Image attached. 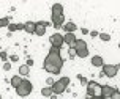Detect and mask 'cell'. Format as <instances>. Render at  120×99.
<instances>
[{
	"label": "cell",
	"mask_w": 120,
	"mask_h": 99,
	"mask_svg": "<svg viewBox=\"0 0 120 99\" xmlns=\"http://www.w3.org/2000/svg\"><path fill=\"white\" fill-rule=\"evenodd\" d=\"M24 30L27 32V33H35V22H32V21L25 22L24 24Z\"/></svg>",
	"instance_id": "cell-14"
},
{
	"label": "cell",
	"mask_w": 120,
	"mask_h": 99,
	"mask_svg": "<svg viewBox=\"0 0 120 99\" xmlns=\"http://www.w3.org/2000/svg\"><path fill=\"white\" fill-rule=\"evenodd\" d=\"M103 64H104V60H103L101 55H93V57H92V66L101 68Z\"/></svg>",
	"instance_id": "cell-11"
},
{
	"label": "cell",
	"mask_w": 120,
	"mask_h": 99,
	"mask_svg": "<svg viewBox=\"0 0 120 99\" xmlns=\"http://www.w3.org/2000/svg\"><path fill=\"white\" fill-rule=\"evenodd\" d=\"M0 99H2V98H0Z\"/></svg>",
	"instance_id": "cell-36"
},
{
	"label": "cell",
	"mask_w": 120,
	"mask_h": 99,
	"mask_svg": "<svg viewBox=\"0 0 120 99\" xmlns=\"http://www.w3.org/2000/svg\"><path fill=\"white\" fill-rule=\"evenodd\" d=\"M46 33V27L41 22H35V35L36 36H43Z\"/></svg>",
	"instance_id": "cell-12"
},
{
	"label": "cell",
	"mask_w": 120,
	"mask_h": 99,
	"mask_svg": "<svg viewBox=\"0 0 120 99\" xmlns=\"http://www.w3.org/2000/svg\"><path fill=\"white\" fill-rule=\"evenodd\" d=\"M60 80L63 82V83H65L66 87H68V85H70V79H68V77H62V79H60Z\"/></svg>",
	"instance_id": "cell-26"
},
{
	"label": "cell",
	"mask_w": 120,
	"mask_h": 99,
	"mask_svg": "<svg viewBox=\"0 0 120 99\" xmlns=\"http://www.w3.org/2000/svg\"><path fill=\"white\" fill-rule=\"evenodd\" d=\"M62 66H63V58L60 55V47H51V50L46 55L44 63H43L44 71L49 74H59L62 71Z\"/></svg>",
	"instance_id": "cell-1"
},
{
	"label": "cell",
	"mask_w": 120,
	"mask_h": 99,
	"mask_svg": "<svg viewBox=\"0 0 120 99\" xmlns=\"http://www.w3.org/2000/svg\"><path fill=\"white\" fill-rule=\"evenodd\" d=\"M51 88H52V93H54V94H62V93H65V91H66V85L62 80L54 82V85H52Z\"/></svg>",
	"instance_id": "cell-7"
},
{
	"label": "cell",
	"mask_w": 120,
	"mask_h": 99,
	"mask_svg": "<svg viewBox=\"0 0 120 99\" xmlns=\"http://www.w3.org/2000/svg\"><path fill=\"white\" fill-rule=\"evenodd\" d=\"M41 94L44 96V98H51L54 93H52V88H51V87H44V88L41 90Z\"/></svg>",
	"instance_id": "cell-17"
},
{
	"label": "cell",
	"mask_w": 120,
	"mask_h": 99,
	"mask_svg": "<svg viewBox=\"0 0 120 99\" xmlns=\"http://www.w3.org/2000/svg\"><path fill=\"white\" fill-rule=\"evenodd\" d=\"M29 72H30V68L27 66V64H21V66H19V76L21 77L29 76Z\"/></svg>",
	"instance_id": "cell-15"
},
{
	"label": "cell",
	"mask_w": 120,
	"mask_h": 99,
	"mask_svg": "<svg viewBox=\"0 0 120 99\" xmlns=\"http://www.w3.org/2000/svg\"><path fill=\"white\" fill-rule=\"evenodd\" d=\"M68 55H70V58H74L76 57V49H74V46H71L68 49Z\"/></svg>",
	"instance_id": "cell-19"
},
{
	"label": "cell",
	"mask_w": 120,
	"mask_h": 99,
	"mask_svg": "<svg viewBox=\"0 0 120 99\" xmlns=\"http://www.w3.org/2000/svg\"><path fill=\"white\" fill-rule=\"evenodd\" d=\"M100 38H101V41H111V35L109 33H100Z\"/></svg>",
	"instance_id": "cell-20"
},
{
	"label": "cell",
	"mask_w": 120,
	"mask_h": 99,
	"mask_svg": "<svg viewBox=\"0 0 120 99\" xmlns=\"http://www.w3.org/2000/svg\"><path fill=\"white\" fill-rule=\"evenodd\" d=\"M76 36H74V33H66L65 36H63V44H66V46H74V42H76Z\"/></svg>",
	"instance_id": "cell-8"
},
{
	"label": "cell",
	"mask_w": 120,
	"mask_h": 99,
	"mask_svg": "<svg viewBox=\"0 0 120 99\" xmlns=\"http://www.w3.org/2000/svg\"><path fill=\"white\" fill-rule=\"evenodd\" d=\"M16 27H18V24H10V25H8V30H10V33H11V32H16Z\"/></svg>",
	"instance_id": "cell-21"
},
{
	"label": "cell",
	"mask_w": 120,
	"mask_h": 99,
	"mask_svg": "<svg viewBox=\"0 0 120 99\" xmlns=\"http://www.w3.org/2000/svg\"><path fill=\"white\" fill-rule=\"evenodd\" d=\"M103 72L101 76H106V77H114L117 72H119V64H103Z\"/></svg>",
	"instance_id": "cell-5"
},
{
	"label": "cell",
	"mask_w": 120,
	"mask_h": 99,
	"mask_svg": "<svg viewBox=\"0 0 120 99\" xmlns=\"http://www.w3.org/2000/svg\"><path fill=\"white\" fill-rule=\"evenodd\" d=\"M74 49H76V57H79V58H87V57H89L87 42H85L84 39H76V42H74Z\"/></svg>",
	"instance_id": "cell-3"
},
{
	"label": "cell",
	"mask_w": 120,
	"mask_h": 99,
	"mask_svg": "<svg viewBox=\"0 0 120 99\" xmlns=\"http://www.w3.org/2000/svg\"><path fill=\"white\" fill-rule=\"evenodd\" d=\"M46 83H48L49 87H52V85H54V79H52V77H48V79H46Z\"/></svg>",
	"instance_id": "cell-24"
},
{
	"label": "cell",
	"mask_w": 120,
	"mask_h": 99,
	"mask_svg": "<svg viewBox=\"0 0 120 99\" xmlns=\"http://www.w3.org/2000/svg\"><path fill=\"white\" fill-rule=\"evenodd\" d=\"M10 60H11V61H18V55H11V57H10Z\"/></svg>",
	"instance_id": "cell-29"
},
{
	"label": "cell",
	"mask_w": 120,
	"mask_h": 99,
	"mask_svg": "<svg viewBox=\"0 0 120 99\" xmlns=\"http://www.w3.org/2000/svg\"><path fill=\"white\" fill-rule=\"evenodd\" d=\"M63 30H65L66 33H74L78 30V25L74 22H66V24H63Z\"/></svg>",
	"instance_id": "cell-13"
},
{
	"label": "cell",
	"mask_w": 120,
	"mask_h": 99,
	"mask_svg": "<svg viewBox=\"0 0 120 99\" xmlns=\"http://www.w3.org/2000/svg\"><path fill=\"white\" fill-rule=\"evenodd\" d=\"M3 69L10 71V69H11V63H10V61H5V63H3Z\"/></svg>",
	"instance_id": "cell-23"
},
{
	"label": "cell",
	"mask_w": 120,
	"mask_h": 99,
	"mask_svg": "<svg viewBox=\"0 0 120 99\" xmlns=\"http://www.w3.org/2000/svg\"><path fill=\"white\" fill-rule=\"evenodd\" d=\"M16 30H24V24H18V27H16Z\"/></svg>",
	"instance_id": "cell-31"
},
{
	"label": "cell",
	"mask_w": 120,
	"mask_h": 99,
	"mask_svg": "<svg viewBox=\"0 0 120 99\" xmlns=\"http://www.w3.org/2000/svg\"><path fill=\"white\" fill-rule=\"evenodd\" d=\"M10 25V18H2L0 19V28L2 27H8Z\"/></svg>",
	"instance_id": "cell-18"
},
{
	"label": "cell",
	"mask_w": 120,
	"mask_h": 99,
	"mask_svg": "<svg viewBox=\"0 0 120 99\" xmlns=\"http://www.w3.org/2000/svg\"><path fill=\"white\" fill-rule=\"evenodd\" d=\"M119 49H120V44H119Z\"/></svg>",
	"instance_id": "cell-34"
},
{
	"label": "cell",
	"mask_w": 120,
	"mask_h": 99,
	"mask_svg": "<svg viewBox=\"0 0 120 99\" xmlns=\"http://www.w3.org/2000/svg\"><path fill=\"white\" fill-rule=\"evenodd\" d=\"M101 87L96 82H89L87 83V98H95V96H101Z\"/></svg>",
	"instance_id": "cell-4"
},
{
	"label": "cell",
	"mask_w": 120,
	"mask_h": 99,
	"mask_svg": "<svg viewBox=\"0 0 120 99\" xmlns=\"http://www.w3.org/2000/svg\"><path fill=\"white\" fill-rule=\"evenodd\" d=\"M101 99H112L111 96H106V98H101Z\"/></svg>",
	"instance_id": "cell-33"
},
{
	"label": "cell",
	"mask_w": 120,
	"mask_h": 99,
	"mask_svg": "<svg viewBox=\"0 0 120 99\" xmlns=\"http://www.w3.org/2000/svg\"><path fill=\"white\" fill-rule=\"evenodd\" d=\"M25 64H27V66H29V68H30V66L33 64V60H32V58H29V60H27V63H25Z\"/></svg>",
	"instance_id": "cell-30"
},
{
	"label": "cell",
	"mask_w": 120,
	"mask_h": 99,
	"mask_svg": "<svg viewBox=\"0 0 120 99\" xmlns=\"http://www.w3.org/2000/svg\"><path fill=\"white\" fill-rule=\"evenodd\" d=\"M57 16H63V6L60 3H54L52 6V18H57Z\"/></svg>",
	"instance_id": "cell-10"
},
{
	"label": "cell",
	"mask_w": 120,
	"mask_h": 99,
	"mask_svg": "<svg viewBox=\"0 0 120 99\" xmlns=\"http://www.w3.org/2000/svg\"><path fill=\"white\" fill-rule=\"evenodd\" d=\"M98 35H100V33H98L96 30H92V32H90V36H92V38H95V36H98Z\"/></svg>",
	"instance_id": "cell-27"
},
{
	"label": "cell",
	"mask_w": 120,
	"mask_h": 99,
	"mask_svg": "<svg viewBox=\"0 0 120 99\" xmlns=\"http://www.w3.org/2000/svg\"><path fill=\"white\" fill-rule=\"evenodd\" d=\"M49 42L52 44V47H62L63 46V36L60 33H54L52 36H49Z\"/></svg>",
	"instance_id": "cell-6"
},
{
	"label": "cell",
	"mask_w": 120,
	"mask_h": 99,
	"mask_svg": "<svg viewBox=\"0 0 120 99\" xmlns=\"http://www.w3.org/2000/svg\"><path fill=\"white\" fill-rule=\"evenodd\" d=\"M14 90H16L18 96H21V98H25V96H29V94L32 93L33 85H32V82H30V80H24V79H22L21 85H19L18 88H14Z\"/></svg>",
	"instance_id": "cell-2"
},
{
	"label": "cell",
	"mask_w": 120,
	"mask_h": 99,
	"mask_svg": "<svg viewBox=\"0 0 120 99\" xmlns=\"http://www.w3.org/2000/svg\"><path fill=\"white\" fill-rule=\"evenodd\" d=\"M21 82H22V77H21V76H14V77H11V80H10V83H11V87L18 88L19 85H21Z\"/></svg>",
	"instance_id": "cell-16"
},
{
	"label": "cell",
	"mask_w": 120,
	"mask_h": 99,
	"mask_svg": "<svg viewBox=\"0 0 120 99\" xmlns=\"http://www.w3.org/2000/svg\"><path fill=\"white\" fill-rule=\"evenodd\" d=\"M115 91L114 87H109V85H104L101 87V98H106V96H112Z\"/></svg>",
	"instance_id": "cell-9"
},
{
	"label": "cell",
	"mask_w": 120,
	"mask_h": 99,
	"mask_svg": "<svg viewBox=\"0 0 120 99\" xmlns=\"http://www.w3.org/2000/svg\"><path fill=\"white\" fill-rule=\"evenodd\" d=\"M79 77V76H78ZM79 80L82 82V83H84V85H87V83H89V82H87V79H84V77H79Z\"/></svg>",
	"instance_id": "cell-28"
},
{
	"label": "cell",
	"mask_w": 120,
	"mask_h": 99,
	"mask_svg": "<svg viewBox=\"0 0 120 99\" xmlns=\"http://www.w3.org/2000/svg\"><path fill=\"white\" fill-rule=\"evenodd\" d=\"M111 98H112V99H120V91H117V90H115V91H114V94H112Z\"/></svg>",
	"instance_id": "cell-25"
},
{
	"label": "cell",
	"mask_w": 120,
	"mask_h": 99,
	"mask_svg": "<svg viewBox=\"0 0 120 99\" xmlns=\"http://www.w3.org/2000/svg\"><path fill=\"white\" fill-rule=\"evenodd\" d=\"M90 99H101V96H95V98H90Z\"/></svg>",
	"instance_id": "cell-32"
},
{
	"label": "cell",
	"mask_w": 120,
	"mask_h": 99,
	"mask_svg": "<svg viewBox=\"0 0 120 99\" xmlns=\"http://www.w3.org/2000/svg\"><path fill=\"white\" fill-rule=\"evenodd\" d=\"M87 99H90V98H87Z\"/></svg>",
	"instance_id": "cell-35"
},
{
	"label": "cell",
	"mask_w": 120,
	"mask_h": 99,
	"mask_svg": "<svg viewBox=\"0 0 120 99\" xmlns=\"http://www.w3.org/2000/svg\"><path fill=\"white\" fill-rule=\"evenodd\" d=\"M0 58L3 60V61H6V60H8V55H6L5 50H2V52H0Z\"/></svg>",
	"instance_id": "cell-22"
}]
</instances>
